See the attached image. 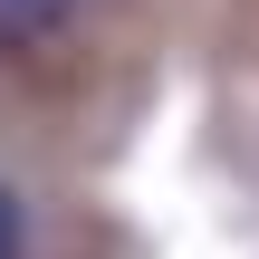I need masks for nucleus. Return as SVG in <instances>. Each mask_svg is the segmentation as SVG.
Segmentation results:
<instances>
[{
  "mask_svg": "<svg viewBox=\"0 0 259 259\" xmlns=\"http://www.w3.org/2000/svg\"><path fill=\"white\" fill-rule=\"evenodd\" d=\"M0 259H19V202H10V183H0Z\"/></svg>",
  "mask_w": 259,
  "mask_h": 259,
  "instance_id": "nucleus-2",
  "label": "nucleus"
},
{
  "mask_svg": "<svg viewBox=\"0 0 259 259\" xmlns=\"http://www.w3.org/2000/svg\"><path fill=\"white\" fill-rule=\"evenodd\" d=\"M67 10H77V0H0V48H19V38H48Z\"/></svg>",
  "mask_w": 259,
  "mask_h": 259,
  "instance_id": "nucleus-1",
  "label": "nucleus"
}]
</instances>
